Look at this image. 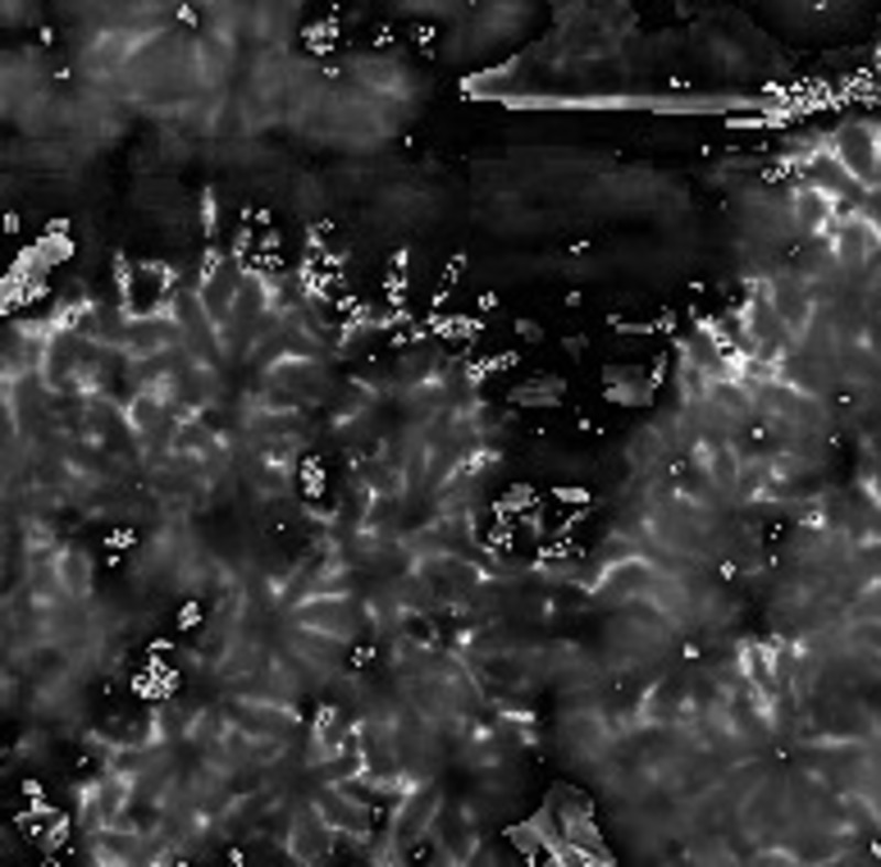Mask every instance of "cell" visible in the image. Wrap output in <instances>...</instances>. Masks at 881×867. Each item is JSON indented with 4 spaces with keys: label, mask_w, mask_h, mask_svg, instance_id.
Wrapping results in <instances>:
<instances>
[{
    "label": "cell",
    "mask_w": 881,
    "mask_h": 867,
    "mask_svg": "<svg viewBox=\"0 0 881 867\" xmlns=\"http://www.w3.org/2000/svg\"><path fill=\"white\" fill-rule=\"evenodd\" d=\"M518 850L534 861L556 866L611 863L596 822L594 803L575 786L559 782L540 806L508 830Z\"/></svg>",
    "instance_id": "obj_1"
}]
</instances>
